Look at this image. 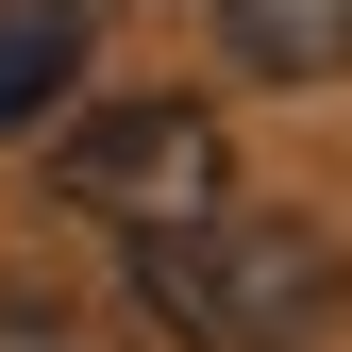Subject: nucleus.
Instances as JSON below:
<instances>
[{"label":"nucleus","mask_w":352,"mask_h":352,"mask_svg":"<svg viewBox=\"0 0 352 352\" xmlns=\"http://www.w3.org/2000/svg\"><path fill=\"white\" fill-rule=\"evenodd\" d=\"M218 51L252 84H336L352 67V0H218Z\"/></svg>","instance_id":"7ed1b4c3"},{"label":"nucleus","mask_w":352,"mask_h":352,"mask_svg":"<svg viewBox=\"0 0 352 352\" xmlns=\"http://www.w3.org/2000/svg\"><path fill=\"white\" fill-rule=\"evenodd\" d=\"M51 185H67V218H101L118 252H168V235H201V218L235 201V135H218L201 101H101V118L51 135Z\"/></svg>","instance_id":"f03ea898"},{"label":"nucleus","mask_w":352,"mask_h":352,"mask_svg":"<svg viewBox=\"0 0 352 352\" xmlns=\"http://www.w3.org/2000/svg\"><path fill=\"white\" fill-rule=\"evenodd\" d=\"M67 67H84V34H67V0H0V118H34V101H67Z\"/></svg>","instance_id":"20e7f679"},{"label":"nucleus","mask_w":352,"mask_h":352,"mask_svg":"<svg viewBox=\"0 0 352 352\" xmlns=\"http://www.w3.org/2000/svg\"><path fill=\"white\" fill-rule=\"evenodd\" d=\"M135 319L168 352H319L352 319V252L319 218H269V201H218L201 235L135 252Z\"/></svg>","instance_id":"f257e3e1"}]
</instances>
